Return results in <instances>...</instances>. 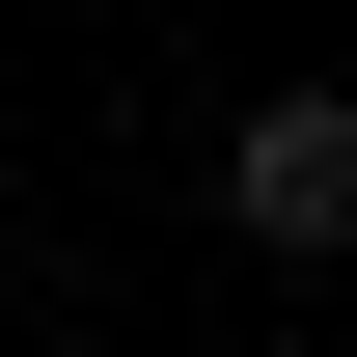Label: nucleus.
<instances>
[{
  "mask_svg": "<svg viewBox=\"0 0 357 357\" xmlns=\"http://www.w3.org/2000/svg\"><path fill=\"white\" fill-rule=\"evenodd\" d=\"M220 220H248L275 275H330V248H357V83H275V110L220 137Z\"/></svg>",
  "mask_w": 357,
  "mask_h": 357,
  "instance_id": "obj_1",
  "label": "nucleus"
}]
</instances>
